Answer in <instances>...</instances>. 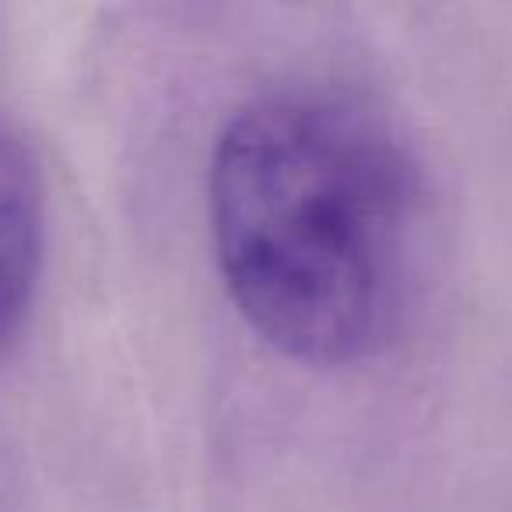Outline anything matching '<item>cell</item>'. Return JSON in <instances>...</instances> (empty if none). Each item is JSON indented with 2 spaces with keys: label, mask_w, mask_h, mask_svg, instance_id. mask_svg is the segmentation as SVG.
Wrapping results in <instances>:
<instances>
[{
  "label": "cell",
  "mask_w": 512,
  "mask_h": 512,
  "mask_svg": "<svg viewBox=\"0 0 512 512\" xmlns=\"http://www.w3.org/2000/svg\"><path fill=\"white\" fill-rule=\"evenodd\" d=\"M46 200L39 165L0 120V344L25 320L43 271Z\"/></svg>",
  "instance_id": "7a4b0ae2"
},
{
  "label": "cell",
  "mask_w": 512,
  "mask_h": 512,
  "mask_svg": "<svg viewBox=\"0 0 512 512\" xmlns=\"http://www.w3.org/2000/svg\"><path fill=\"white\" fill-rule=\"evenodd\" d=\"M421 190L379 116L281 88L239 106L207 169L221 281L253 334L302 365L376 355L404 320Z\"/></svg>",
  "instance_id": "6da1fadb"
}]
</instances>
